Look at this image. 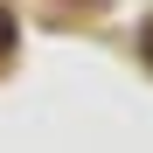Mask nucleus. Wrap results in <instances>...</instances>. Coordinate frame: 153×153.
Masks as SVG:
<instances>
[{
  "mask_svg": "<svg viewBox=\"0 0 153 153\" xmlns=\"http://www.w3.org/2000/svg\"><path fill=\"white\" fill-rule=\"evenodd\" d=\"M7 49H14V14L0 7V56H7Z\"/></svg>",
  "mask_w": 153,
  "mask_h": 153,
  "instance_id": "f257e3e1",
  "label": "nucleus"
},
{
  "mask_svg": "<svg viewBox=\"0 0 153 153\" xmlns=\"http://www.w3.org/2000/svg\"><path fill=\"white\" fill-rule=\"evenodd\" d=\"M139 56L153 63V21H146V28H139Z\"/></svg>",
  "mask_w": 153,
  "mask_h": 153,
  "instance_id": "f03ea898",
  "label": "nucleus"
}]
</instances>
